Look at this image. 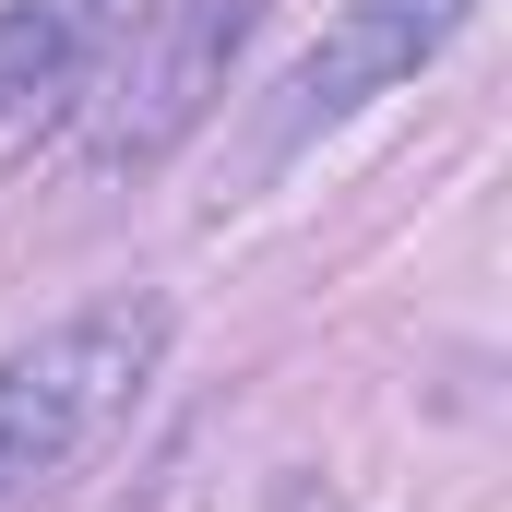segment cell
<instances>
[{"mask_svg":"<svg viewBox=\"0 0 512 512\" xmlns=\"http://www.w3.org/2000/svg\"><path fill=\"white\" fill-rule=\"evenodd\" d=\"M155 358H167V298H143V286L12 346L0 358V512L24 489H48L60 465H84L131 417V393L155 382Z\"/></svg>","mask_w":512,"mask_h":512,"instance_id":"1","label":"cell"},{"mask_svg":"<svg viewBox=\"0 0 512 512\" xmlns=\"http://www.w3.org/2000/svg\"><path fill=\"white\" fill-rule=\"evenodd\" d=\"M465 12H477V0H346V12L286 60V84H274V108H262L251 167H286L310 131H334V120H358L370 96L417 84V72L465 36Z\"/></svg>","mask_w":512,"mask_h":512,"instance_id":"3","label":"cell"},{"mask_svg":"<svg viewBox=\"0 0 512 512\" xmlns=\"http://www.w3.org/2000/svg\"><path fill=\"white\" fill-rule=\"evenodd\" d=\"M108 24L120 0H0V143H24L60 96H84Z\"/></svg>","mask_w":512,"mask_h":512,"instance_id":"4","label":"cell"},{"mask_svg":"<svg viewBox=\"0 0 512 512\" xmlns=\"http://www.w3.org/2000/svg\"><path fill=\"white\" fill-rule=\"evenodd\" d=\"M251 24H262V0H143L131 24H108L84 155L96 167H155L179 131H203V108L227 96V72L251 48Z\"/></svg>","mask_w":512,"mask_h":512,"instance_id":"2","label":"cell"}]
</instances>
